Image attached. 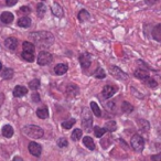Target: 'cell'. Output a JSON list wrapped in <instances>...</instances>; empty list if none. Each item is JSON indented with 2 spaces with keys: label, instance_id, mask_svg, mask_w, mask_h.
I'll return each instance as SVG.
<instances>
[{
  "label": "cell",
  "instance_id": "cell-12",
  "mask_svg": "<svg viewBox=\"0 0 161 161\" xmlns=\"http://www.w3.org/2000/svg\"><path fill=\"white\" fill-rule=\"evenodd\" d=\"M80 93V88L75 84H69L66 87V94L69 97H75Z\"/></svg>",
  "mask_w": 161,
  "mask_h": 161
},
{
  "label": "cell",
  "instance_id": "cell-33",
  "mask_svg": "<svg viewBox=\"0 0 161 161\" xmlns=\"http://www.w3.org/2000/svg\"><path fill=\"white\" fill-rule=\"evenodd\" d=\"M105 132H106L105 128L98 127V126L94 127V134H95V136H96L97 138H101V137H103L104 135H105Z\"/></svg>",
  "mask_w": 161,
  "mask_h": 161
},
{
  "label": "cell",
  "instance_id": "cell-28",
  "mask_svg": "<svg viewBox=\"0 0 161 161\" xmlns=\"http://www.w3.org/2000/svg\"><path fill=\"white\" fill-rule=\"evenodd\" d=\"M105 129L106 131H109V132H113L117 129V124L116 121L114 120H110V121H107L105 125Z\"/></svg>",
  "mask_w": 161,
  "mask_h": 161
},
{
  "label": "cell",
  "instance_id": "cell-5",
  "mask_svg": "<svg viewBox=\"0 0 161 161\" xmlns=\"http://www.w3.org/2000/svg\"><path fill=\"white\" fill-rule=\"evenodd\" d=\"M109 72L117 80H128V74L125 73L123 69H120L118 66H115V65H112L109 67Z\"/></svg>",
  "mask_w": 161,
  "mask_h": 161
},
{
  "label": "cell",
  "instance_id": "cell-20",
  "mask_svg": "<svg viewBox=\"0 0 161 161\" xmlns=\"http://www.w3.org/2000/svg\"><path fill=\"white\" fill-rule=\"evenodd\" d=\"M17 25L21 28H29L31 25V19L29 17H22L17 21Z\"/></svg>",
  "mask_w": 161,
  "mask_h": 161
},
{
  "label": "cell",
  "instance_id": "cell-31",
  "mask_svg": "<svg viewBox=\"0 0 161 161\" xmlns=\"http://www.w3.org/2000/svg\"><path fill=\"white\" fill-rule=\"evenodd\" d=\"M91 108H92L93 113H94L97 117L102 116V110H101V108H99V106L96 104V102H92V103H91Z\"/></svg>",
  "mask_w": 161,
  "mask_h": 161
},
{
  "label": "cell",
  "instance_id": "cell-15",
  "mask_svg": "<svg viewBox=\"0 0 161 161\" xmlns=\"http://www.w3.org/2000/svg\"><path fill=\"white\" fill-rule=\"evenodd\" d=\"M151 36L153 38V40L158 41V42H161V23L157 25L156 27L152 29Z\"/></svg>",
  "mask_w": 161,
  "mask_h": 161
},
{
  "label": "cell",
  "instance_id": "cell-36",
  "mask_svg": "<svg viewBox=\"0 0 161 161\" xmlns=\"http://www.w3.org/2000/svg\"><path fill=\"white\" fill-rule=\"evenodd\" d=\"M21 55H22V58H25L27 62H33V61H34V54L33 53H29V52L23 51Z\"/></svg>",
  "mask_w": 161,
  "mask_h": 161
},
{
  "label": "cell",
  "instance_id": "cell-30",
  "mask_svg": "<svg viewBox=\"0 0 161 161\" xmlns=\"http://www.w3.org/2000/svg\"><path fill=\"white\" fill-rule=\"evenodd\" d=\"M82 136H83V131L80 129H75L73 132H72V136H71V138H72V140H74V141H77V140H80V138H82Z\"/></svg>",
  "mask_w": 161,
  "mask_h": 161
},
{
  "label": "cell",
  "instance_id": "cell-14",
  "mask_svg": "<svg viewBox=\"0 0 161 161\" xmlns=\"http://www.w3.org/2000/svg\"><path fill=\"white\" fill-rule=\"evenodd\" d=\"M27 93H28L27 87H25V86H22V85H17L14 90V96L22 97V96H25Z\"/></svg>",
  "mask_w": 161,
  "mask_h": 161
},
{
  "label": "cell",
  "instance_id": "cell-39",
  "mask_svg": "<svg viewBox=\"0 0 161 161\" xmlns=\"http://www.w3.org/2000/svg\"><path fill=\"white\" fill-rule=\"evenodd\" d=\"M32 101L36 102V103H39V102L41 101L40 95H39L38 93H33V94H32Z\"/></svg>",
  "mask_w": 161,
  "mask_h": 161
},
{
  "label": "cell",
  "instance_id": "cell-7",
  "mask_svg": "<svg viewBox=\"0 0 161 161\" xmlns=\"http://www.w3.org/2000/svg\"><path fill=\"white\" fill-rule=\"evenodd\" d=\"M52 62V54L49 52L41 51L38 55V64L43 66V65H47Z\"/></svg>",
  "mask_w": 161,
  "mask_h": 161
},
{
  "label": "cell",
  "instance_id": "cell-17",
  "mask_svg": "<svg viewBox=\"0 0 161 161\" xmlns=\"http://www.w3.org/2000/svg\"><path fill=\"white\" fill-rule=\"evenodd\" d=\"M67 69H69V66H67L66 64L61 63V64L55 65V67H54V73H55L56 75H63V74L66 73Z\"/></svg>",
  "mask_w": 161,
  "mask_h": 161
},
{
  "label": "cell",
  "instance_id": "cell-45",
  "mask_svg": "<svg viewBox=\"0 0 161 161\" xmlns=\"http://www.w3.org/2000/svg\"><path fill=\"white\" fill-rule=\"evenodd\" d=\"M12 161H23V159L21 158V157H14Z\"/></svg>",
  "mask_w": 161,
  "mask_h": 161
},
{
  "label": "cell",
  "instance_id": "cell-11",
  "mask_svg": "<svg viewBox=\"0 0 161 161\" xmlns=\"http://www.w3.org/2000/svg\"><path fill=\"white\" fill-rule=\"evenodd\" d=\"M51 11H52V14H54V16L58 17V18H63V17H64V11H63L61 5H58V3H53V6L51 7Z\"/></svg>",
  "mask_w": 161,
  "mask_h": 161
},
{
  "label": "cell",
  "instance_id": "cell-41",
  "mask_svg": "<svg viewBox=\"0 0 161 161\" xmlns=\"http://www.w3.org/2000/svg\"><path fill=\"white\" fill-rule=\"evenodd\" d=\"M151 160L152 161H161V152L160 153H157L151 156Z\"/></svg>",
  "mask_w": 161,
  "mask_h": 161
},
{
  "label": "cell",
  "instance_id": "cell-42",
  "mask_svg": "<svg viewBox=\"0 0 161 161\" xmlns=\"http://www.w3.org/2000/svg\"><path fill=\"white\" fill-rule=\"evenodd\" d=\"M158 1H160V0H146V5L148 6H154Z\"/></svg>",
  "mask_w": 161,
  "mask_h": 161
},
{
  "label": "cell",
  "instance_id": "cell-46",
  "mask_svg": "<svg viewBox=\"0 0 161 161\" xmlns=\"http://www.w3.org/2000/svg\"><path fill=\"white\" fill-rule=\"evenodd\" d=\"M3 69V63H1V61H0V71Z\"/></svg>",
  "mask_w": 161,
  "mask_h": 161
},
{
  "label": "cell",
  "instance_id": "cell-43",
  "mask_svg": "<svg viewBox=\"0 0 161 161\" xmlns=\"http://www.w3.org/2000/svg\"><path fill=\"white\" fill-rule=\"evenodd\" d=\"M107 108H108L109 110H112V112H114L115 108H116V107H115V103H113V102L108 103V104H107Z\"/></svg>",
  "mask_w": 161,
  "mask_h": 161
},
{
  "label": "cell",
  "instance_id": "cell-9",
  "mask_svg": "<svg viewBox=\"0 0 161 161\" xmlns=\"http://www.w3.org/2000/svg\"><path fill=\"white\" fill-rule=\"evenodd\" d=\"M29 151L30 153L32 154V156L34 157H40L41 156V152H42V147H41L40 143L38 142H34V141H32V142L29 143Z\"/></svg>",
  "mask_w": 161,
  "mask_h": 161
},
{
  "label": "cell",
  "instance_id": "cell-18",
  "mask_svg": "<svg viewBox=\"0 0 161 161\" xmlns=\"http://www.w3.org/2000/svg\"><path fill=\"white\" fill-rule=\"evenodd\" d=\"M36 116L41 119H45L49 117V109H47V106H43V107H40L36 109Z\"/></svg>",
  "mask_w": 161,
  "mask_h": 161
},
{
  "label": "cell",
  "instance_id": "cell-38",
  "mask_svg": "<svg viewBox=\"0 0 161 161\" xmlns=\"http://www.w3.org/2000/svg\"><path fill=\"white\" fill-rule=\"evenodd\" d=\"M20 12H23V14H29L30 12H31V9H30L29 7H27V6H22V7L20 8Z\"/></svg>",
  "mask_w": 161,
  "mask_h": 161
},
{
  "label": "cell",
  "instance_id": "cell-26",
  "mask_svg": "<svg viewBox=\"0 0 161 161\" xmlns=\"http://www.w3.org/2000/svg\"><path fill=\"white\" fill-rule=\"evenodd\" d=\"M22 47H23V51L29 52V53H33L34 50H36V47H34L33 43L28 42V41H25V42H23Z\"/></svg>",
  "mask_w": 161,
  "mask_h": 161
},
{
  "label": "cell",
  "instance_id": "cell-10",
  "mask_svg": "<svg viewBox=\"0 0 161 161\" xmlns=\"http://www.w3.org/2000/svg\"><path fill=\"white\" fill-rule=\"evenodd\" d=\"M5 47H7V49L11 50V51H14V50L18 47V40H17L16 38H12V36L7 38L5 40Z\"/></svg>",
  "mask_w": 161,
  "mask_h": 161
},
{
  "label": "cell",
  "instance_id": "cell-16",
  "mask_svg": "<svg viewBox=\"0 0 161 161\" xmlns=\"http://www.w3.org/2000/svg\"><path fill=\"white\" fill-rule=\"evenodd\" d=\"M134 75L136 76L137 78L141 80H146L147 77H149V73H148V71H147V69H136V71H135V73H134Z\"/></svg>",
  "mask_w": 161,
  "mask_h": 161
},
{
  "label": "cell",
  "instance_id": "cell-32",
  "mask_svg": "<svg viewBox=\"0 0 161 161\" xmlns=\"http://www.w3.org/2000/svg\"><path fill=\"white\" fill-rule=\"evenodd\" d=\"M29 87L31 88L32 91H36L39 87H40V80H39V78H34V80H30Z\"/></svg>",
  "mask_w": 161,
  "mask_h": 161
},
{
  "label": "cell",
  "instance_id": "cell-3",
  "mask_svg": "<svg viewBox=\"0 0 161 161\" xmlns=\"http://www.w3.org/2000/svg\"><path fill=\"white\" fill-rule=\"evenodd\" d=\"M92 125H93L92 114H91V112L87 108L84 107L83 110H82V127L87 132H90L91 129H92Z\"/></svg>",
  "mask_w": 161,
  "mask_h": 161
},
{
  "label": "cell",
  "instance_id": "cell-19",
  "mask_svg": "<svg viewBox=\"0 0 161 161\" xmlns=\"http://www.w3.org/2000/svg\"><path fill=\"white\" fill-rule=\"evenodd\" d=\"M90 17H91L90 12L85 9H82L77 14V19L80 22H85V21H87L90 19Z\"/></svg>",
  "mask_w": 161,
  "mask_h": 161
},
{
  "label": "cell",
  "instance_id": "cell-23",
  "mask_svg": "<svg viewBox=\"0 0 161 161\" xmlns=\"http://www.w3.org/2000/svg\"><path fill=\"white\" fill-rule=\"evenodd\" d=\"M83 143L85 145V147L90 150H95V143H94V140H93L91 137L86 136L83 138Z\"/></svg>",
  "mask_w": 161,
  "mask_h": 161
},
{
  "label": "cell",
  "instance_id": "cell-24",
  "mask_svg": "<svg viewBox=\"0 0 161 161\" xmlns=\"http://www.w3.org/2000/svg\"><path fill=\"white\" fill-rule=\"evenodd\" d=\"M121 110L125 114H130L134 110V106L130 103H128V102H123V104H121Z\"/></svg>",
  "mask_w": 161,
  "mask_h": 161
},
{
  "label": "cell",
  "instance_id": "cell-13",
  "mask_svg": "<svg viewBox=\"0 0 161 161\" xmlns=\"http://www.w3.org/2000/svg\"><path fill=\"white\" fill-rule=\"evenodd\" d=\"M0 20H1L3 23H5V25H9V23H11L14 21V14L9 11H5L0 16Z\"/></svg>",
  "mask_w": 161,
  "mask_h": 161
},
{
  "label": "cell",
  "instance_id": "cell-8",
  "mask_svg": "<svg viewBox=\"0 0 161 161\" xmlns=\"http://www.w3.org/2000/svg\"><path fill=\"white\" fill-rule=\"evenodd\" d=\"M117 91H118V88H117L116 86L106 85V86H104L103 92H102V95H103V97L105 99H108V98H110L112 96H114V94L117 92Z\"/></svg>",
  "mask_w": 161,
  "mask_h": 161
},
{
  "label": "cell",
  "instance_id": "cell-47",
  "mask_svg": "<svg viewBox=\"0 0 161 161\" xmlns=\"http://www.w3.org/2000/svg\"><path fill=\"white\" fill-rule=\"evenodd\" d=\"M42 1H45V0H42Z\"/></svg>",
  "mask_w": 161,
  "mask_h": 161
},
{
  "label": "cell",
  "instance_id": "cell-35",
  "mask_svg": "<svg viewBox=\"0 0 161 161\" xmlns=\"http://www.w3.org/2000/svg\"><path fill=\"white\" fill-rule=\"evenodd\" d=\"M94 76L96 78H98V80H103V78H105V76H106L105 71H104L102 67H98V69H96V72L94 73Z\"/></svg>",
  "mask_w": 161,
  "mask_h": 161
},
{
  "label": "cell",
  "instance_id": "cell-40",
  "mask_svg": "<svg viewBox=\"0 0 161 161\" xmlns=\"http://www.w3.org/2000/svg\"><path fill=\"white\" fill-rule=\"evenodd\" d=\"M17 3H18V0H6V5H7L8 7H12V6H14Z\"/></svg>",
  "mask_w": 161,
  "mask_h": 161
},
{
  "label": "cell",
  "instance_id": "cell-29",
  "mask_svg": "<svg viewBox=\"0 0 161 161\" xmlns=\"http://www.w3.org/2000/svg\"><path fill=\"white\" fill-rule=\"evenodd\" d=\"M143 82H145L146 85H148L150 88H157V86H158V83H157V80H154V78L152 77H147L146 80H143Z\"/></svg>",
  "mask_w": 161,
  "mask_h": 161
},
{
  "label": "cell",
  "instance_id": "cell-4",
  "mask_svg": "<svg viewBox=\"0 0 161 161\" xmlns=\"http://www.w3.org/2000/svg\"><path fill=\"white\" fill-rule=\"evenodd\" d=\"M130 145H131L132 149L137 152H141L145 148V139L140 136V135L136 134L131 137V140H130Z\"/></svg>",
  "mask_w": 161,
  "mask_h": 161
},
{
  "label": "cell",
  "instance_id": "cell-25",
  "mask_svg": "<svg viewBox=\"0 0 161 161\" xmlns=\"http://www.w3.org/2000/svg\"><path fill=\"white\" fill-rule=\"evenodd\" d=\"M45 12H47V6L43 3H38V6H36V14H38V16L40 17V18H42L45 14Z\"/></svg>",
  "mask_w": 161,
  "mask_h": 161
},
{
  "label": "cell",
  "instance_id": "cell-1",
  "mask_svg": "<svg viewBox=\"0 0 161 161\" xmlns=\"http://www.w3.org/2000/svg\"><path fill=\"white\" fill-rule=\"evenodd\" d=\"M29 39L40 47H50L54 43V36L49 31H36L29 34Z\"/></svg>",
  "mask_w": 161,
  "mask_h": 161
},
{
  "label": "cell",
  "instance_id": "cell-34",
  "mask_svg": "<svg viewBox=\"0 0 161 161\" xmlns=\"http://www.w3.org/2000/svg\"><path fill=\"white\" fill-rule=\"evenodd\" d=\"M75 119L74 118H71L69 119V120H65L62 123V127L65 128V129H69V128H72L74 126V124H75Z\"/></svg>",
  "mask_w": 161,
  "mask_h": 161
},
{
  "label": "cell",
  "instance_id": "cell-37",
  "mask_svg": "<svg viewBox=\"0 0 161 161\" xmlns=\"http://www.w3.org/2000/svg\"><path fill=\"white\" fill-rule=\"evenodd\" d=\"M67 145H69V142H67V140L65 138H60L58 140V146L60 148H65L67 147Z\"/></svg>",
  "mask_w": 161,
  "mask_h": 161
},
{
  "label": "cell",
  "instance_id": "cell-27",
  "mask_svg": "<svg viewBox=\"0 0 161 161\" xmlns=\"http://www.w3.org/2000/svg\"><path fill=\"white\" fill-rule=\"evenodd\" d=\"M138 126L142 131H148L150 129V124L145 119H138Z\"/></svg>",
  "mask_w": 161,
  "mask_h": 161
},
{
  "label": "cell",
  "instance_id": "cell-22",
  "mask_svg": "<svg viewBox=\"0 0 161 161\" xmlns=\"http://www.w3.org/2000/svg\"><path fill=\"white\" fill-rule=\"evenodd\" d=\"M14 72L12 69H10V67H6L5 69H3V72H1V76H3V78H5V80H11L12 77H14Z\"/></svg>",
  "mask_w": 161,
  "mask_h": 161
},
{
  "label": "cell",
  "instance_id": "cell-2",
  "mask_svg": "<svg viewBox=\"0 0 161 161\" xmlns=\"http://www.w3.org/2000/svg\"><path fill=\"white\" fill-rule=\"evenodd\" d=\"M22 131L25 135H27L28 137L30 138H33V139H40L43 137L44 135V131L41 127L36 125H28L25 127L22 128Z\"/></svg>",
  "mask_w": 161,
  "mask_h": 161
},
{
  "label": "cell",
  "instance_id": "cell-6",
  "mask_svg": "<svg viewBox=\"0 0 161 161\" xmlns=\"http://www.w3.org/2000/svg\"><path fill=\"white\" fill-rule=\"evenodd\" d=\"M78 60H80V66L83 69H90L91 64H92V56H91L90 53L87 52H84V53L80 54L78 56Z\"/></svg>",
  "mask_w": 161,
  "mask_h": 161
},
{
  "label": "cell",
  "instance_id": "cell-44",
  "mask_svg": "<svg viewBox=\"0 0 161 161\" xmlns=\"http://www.w3.org/2000/svg\"><path fill=\"white\" fill-rule=\"evenodd\" d=\"M3 102H5V95H3V93H0V107L3 106Z\"/></svg>",
  "mask_w": 161,
  "mask_h": 161
},
{
  "label": "cell",
  "instance_id": "cell-21",
  "mask_svg": "<svg viewBox=\"0 0 161 161\" xmlns=\"http://www.w3.org/2000/svg\"><path fill=\"white\" fill-rule=\"evenodd\" d=\"M1 131H3V136L6 137V138H11L14 136V128L10 125H5Z\"/></svg>",
  "mask_w": 161,
  "mask_h": 161
}]
</instances>
